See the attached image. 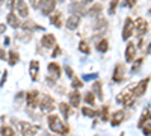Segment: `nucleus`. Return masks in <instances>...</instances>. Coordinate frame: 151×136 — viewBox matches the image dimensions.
I'll list each match as a JSON object with an SVG mask.
<instances>
[{"label":"nucleus","instance_id":"1","mask_svg":"<svg viewBox=\"0 0 151 136\" xmlns=\"http://www.w3.org/2000/svg\"><path fill=\"white\" fill-rule=\"evenodd\" d=\"M47 122H48V127H50V130H52V132H55L58 135H67L68 133V127L59 119L58 115L50 114L47 117Z\"/></svg>","mask_w":151,"mask_h":136},{"label":"nucleus","instance_id":"2","mask_svg":"<svg viewBox=\"0 0 151 136\" xmlns=\"http://www.w3.org/2000/svg\"><path fill=\"white\" fill-rule=\"evenodd\" d=\"M116 101L122 106H132L134 101V95H133V89L132 88H125L122 89L118 95H116Z\"/></svg>","mask_w":151,"mask_h":136},{"label":"nucleus","instance_id":"3","mask_svg":"<svg viewBox=\"0 0 151 136\" xmlns=\"http://www.w3.org/2000/svg\"><path fill=\"white\" fill-rule=\"evenodd\" d=\"M8 3H9L11 8H14V9L18 11V15H21V17H27L29 15V8H27L26 3H24V0H9Z\"/></svg>","mask_w":151,"mask_h":136},{"label":"nucleus","instance_id":"4","mask_svg":"<svg viewBox=\"0 0 151 136\" xmlns=\"http://www.w3.org/2000/svg\"><path fill=\"white\" fill-rule=\"evenodd\" d=\"M40 107L42 112H52V110L55 109V100L50 95H42L41 97V101H40Z\"/></svg>","mask_w":151,"mask_h":136},{"label":"nucleus","instance_id":"5","mask_svg":"<svg viewBox=\"0 0 151 136\" xmlns=\"http://www.w3.org/2000/svg\"><path fill=\"white\" fill-rule=\"evenodd\" d=\"M40 8H41L42 15H52L56 8V0H41Z\"/></svg>","mask_w":151,"mask_h":136},{"label":"nucleus","instance_id":"6","mask_svg":"<svg viewBox=\"0 0 151 136\" xmlns=\"http://www.w3.org/2000/svg\"><path fill=\"white\" fill-rule=\"evenodd\" d=\"M133 30H134V23H133L132 18H127L125 23H124V29H122V40L127 41L133 35Z\"/></svg>","mask_w":151,"mask_h":136},{"label":"nucleus","instance_id":"7","mask_svg":"<svg viewBox=\"0 0 151 136\" xmlns=\"http://www.w3.org/2000/svg\"><path fill=\"white\" fill-rule=\"evenodd\" d=\"M20 127H21L20 130H21V135H23V136H35L36 132H38V127L32 126L30 122L21 121V122H20Z\"/></svg>","mask_w":151,"mask_h":136},{"label":"nucleus","instance_id":"8","mask_svg":"<svg viewBox=\"0 0 151 136\" xmlns=\"http://www.w3.org/2000/svg\"><path fill=\"white\" fill-rule=\"evenodd\" d=\"M148 82H150V77H145V79H142L139 83H137V86L133 89V95H134V98H136V97H141V95L145 94L147 86H148Z\"/></svg>","mask_w":151,"mask_h":136},{"label":"nucleus","instance_id":"9","mask_svg":"<svg viewBox=\"0 0 151 136\" xmlns=\"http://www.w3.org/2000/svg\"><path fill=\"white\" fill-rule=\"evenodd\" d=\"M124 73H125V68H124V64H116L115 65V70H113V76H112V80L113 82H122L124 80Z\"/></svg>","mask_w":151,"mask_h":136},{"label":"nucleus","instance_id":"10","mask_svg":"<svg viewBox=\"0 0 151 136\" xmlns=\"http://www.w3.org/2000/svg\"><path fill=\"white\" fill-rule=\"evenodd\" d=\"M147 32H148V23L144 18H137L136 20V35L144 36Z\"/></svg>","mask_w":151,"mask_h":136},{"label":"nucleus","instance_id":"11","mask_svg":"<svg viewBox=\"0 0 151 136\" xmlns=\"http://www.w3.org/2000/svg\"><path fill=\"white\" fill-rule=\"evenodd\" d=\"M38 97H40V92H38L36 89L27 92V95H26V101H27V106H29V107H35V106L38 104Z\"/></svg>","mask_w":151,"mask_h":136},{"label":"nucleus","instance_id":"12","mask_svg":"<svg viewBox=\"0 0 151 136\" xmlns=\"http://www.w3.org/2000/svg\"><path fill=\"white\" fill-rule=\"evenodd\" d=\"M134 56H136V45H134V42H129L127 47H125V60L132 62Z\"/></svg>","mask_w":151,"mask_h":136},{"label":"nucleus","instance_id":"13","mask_svg":"<svg viewBox=\"0 0 151 136\" xmlns=\"http://www.w3.org/2000/svg\"><path fill=\"white\" fill-rule=\"evenodd\" d=\"M70 104L71 106H74V107H79V104H80V100H82V97H80V92L77 91V89H74L73 92H70Z\"/></svg>","mask_w":151,"mask_h":136},{"label":"nucleus","instance_id":"14","mask_svg":"<svg viewBox=\"0 0 151 136\" xmlns=\"http://www.w3.org/2000/svg\"><path fill=\"white\" fill-rule=\"evenodd\" d=\"M41 44L44 47H55L56 45V38H55V35L52 33H47L42 36V40H41Z\"/></svg>","mask_w":151,"mask_h":136},{"label":"nucleus","instance_id":"15","mask_svg":"<svg viewBox=\"0 0 151 136\" xmlns=\"http://www.w3.org/2000/svg\"><path fill=\"white\" fill-rule=\"evenodd\" d=\"M79 23H80V17L77 15H71L70 18H67V27L74 30V29H77L79 27Z\"/></svg>","mask_w":151,"mask_h":136},{"label":"nucleus","instance_id":"16","mask_svg":"<svg viewBox=\"0 0 151 136\" xmlns=\"http://www.w3.org/2000/svg\"><path fill=\"white\" fill-rule=\"evenodd\" d=\"M83 6H85L83 3H73L70 9H71V12H74L77 17H80V15H85V14H86V11H85Z\"/></svg>","mask_w":151,"mask_h":136},{"label":"nucleus","instance_id":"17","mask_svg":"<svg viewBox=\"0 0 151 136\" xmlns=\"http://www.w3.org/2000/svg\"><path fill=\"white\" fill-rule=\"evenodd\" d=\"M50 24H53L55 27H62V15L60 12H55L50 15Z\"/></svg>","mask_w":151,"mask_h":136},{"label":"nucleus","instance_id":"18","mask_svg":"<svg viewBox=\"0 0 151 136\" xmlns=\"http://www.w3.org/2000/svg\"><path fill=\"white\" fill-rule=\"evenodd\" d=\"M122 121H124V110H118V112H115V115H113L110 124H112L113 127H116V126L121 124Z\"/></svg>","mask_w":151,"mask_h":136},{"label":"nucleus","instance_id":"19","mask_svg":"<svg viewBox=\"0 0 151 136\" xmlns=\"http://www.w3.org/2000/svg\"><path fill=\"white\" fill-rule=\"evenodd\" d=\"M48 73L52 74V76H55V79H59L60 77V67L56 62L48 64Z\"/></svg>","mask_w":151,"mask_h":136},{"label":"nucleus","instance_id":"20","mask_svg":"<svg viewBox=\"0 0 151 136\" xmlns=\"http://www.w3.org/2000/svg\"><path fill=\"white\" fill-rule=\"evenodd\" d=\"M6 20H8V24H9L11 27H18L20 26V20H18V17L14 14V12H9Z\"/></svg>","mask_w":151,"mask_h":136},{"label":"nucleus","instance_id":"21","mask_svg":"<svg viewBox=\"0 0 151 136\" xmlns=\"http://www.w3.org/2000/svg\"><path fill=\"white\" fill-rule=\"evenodd\" d=\"M92 92H94V95H97L100 98V100H103V89H101V82H100V80H95L94 82Z\"/></svg>","mask_w":151,"mask_h":136},{"label":"nucleus","instance_id":"22","mask_svg":"<svg viewBox=\"0 0 151 136\" xmlns=\"http://www.w3.org/2000/svg\"><path fill=\"white\" fill-rule=\"evenodd\" d=\"M29 67H30V77H32V80H36L38 70H40V62H38V60H32Z\"/></svg>","mask_w":151,"mask_h":136},{"label":"nucleus","instance_id":"23","mask_svg":"<svg viewBox=\"0 0 151 136\" xmlns=\"http://www.w3.org/2000/svg\"><path fill=\"white\" fill-rule=\"evenodd\" d=\"M8 62H9V65H15L18 60H20V56H18V53L17 52H14V50H11L9 53H8Z\"/></svg>","mask_w":151,"mask_h":136},{"label":"nucleus","instance_id":"24","mask_svg":"<svg viewBox=\"0 0 151 136\" xmlns=\"http://www.w3.org/2000/svg\"><path fill=\"white\" fill-rule=\"evenodd\" d=\"M151 119V112H150V109H144V112H142V117H141V119H139V127H142L147 121H150Z\"/></svg>","mask_w":151,"mask_h":136},{"label":"nucleus","instance_id":"25","mask_svg":"<svg viewBox=\"0 0 151 136\" xmlns=\"http://www.w3.org/2000/svg\"><path fill=\"white\" fill-rule=\"evenodd\" d=\"M101 11H103V6H101V5H94L89 11H88V14H89L91 17H98Z\"/></svg>","mask_w":151,"mask_h":136},{"label":"nucleus","instance_id":"26","mask_svg":"<svg viewBox=\"0 0 151 136\" xmlns=\"http://www.w3.org/2000/svg\"><path fill=\"white\" fill-rule=\"evenodd\" d=\"M107 48H109V42H107V40L98 41V44H97V50H98L100 53H106V52H107Z\"/></svg>","mask_w":151,"mask_h":136},{"label":"nucleus","instance_id":"27","mask_svg":"<svg viewBox=\"0 0 151 136\" xmlns=\"http://www.w3.org/2000/svg\"><path fill=\"white\" fill-rule=\"evenodd\" d=\"M79 52H82V53H85V55H89V53H91L89 44H88L86 41H80V42H79Z\"/></svg>","mask_w":151,"mask_h":136},{"label":"nucleus","instance_id":"28","mask_svg":"<svg viewBox=\"0 0 151 136\" xmlns=\"http://www.w3.org/2000/svg\"><path fill=\"white\" fill-rule=\"evenodd\" d=\"M0 133H2V136H15L14 129L9 127V126H3L2 129H0Z\"/></svg>","mask_w":151,"mask_h":136},{"label":"nucleus","instance_id":"29","mask_svg":"<svg viewBox=\"0 0 151 136\" xmlns=\"http://www.w3.org/2000/svg\"><path fill=\"white\" fill-rule=\"evenodd\" d=\"M59 109H60V114L64 115V118H68V115H70V106L67 103H59Z\"/></svg>","mask_w":151,"mask_h":136},{"label":"nucleus","instance_id":"30","mask_svg":"<svg viewBox=\"0 0 151 136\" xmlns=\"http://www.w3.org/2000/svg\"><path fill=\"white\" fill-rule=\"evenodd\" d=\"M85 101H86V104H94V101H95V95H94V92L92 91H89V92H86V95H85Z\"/></svg>","mask_w":151,"mask_h":136},{"label":"nucleus","instance_id":"31","mask_svg":"<svg viewBox=\"0 0 151 136\" xmlns=\"http://www.w3.org/2000/svg\"><path fill=\"white\" fill-rule=\"evenodd\" d=\"M82 114L85 117H91V118L97 115V112H95V110H92L91 107H82Z\"/></svg>","mask_w":151,"mask_h":136},{"label":"nucleus","instance_id":"32","mask_svg":"<svg viewBox=\"0 0 151 136\" xmlns=\"http://www.w3.org/2000/svg\"><path fill=\"white\" fill-rule=\"evenodd\" d=\"M71 86H73L74 89H79V88H82V86H83V82H82V80H79L77 77H73Z\"/></svg>","mask_w":151,"mask_h":136},{"label":"nucleus","instance_id":"33","mask_svg":"<svg viewBox=\"0 0 151 136\" xmlns=\"http://www.w3.org/2000/svg\"><path fill=\"white\" fill-rule=\"evenodd\" d=\"M145 136H151V122H145V124L141 127Z\"/></svg>","mask_w":151,"mask_h":136},{"label":"nucleus","instance_id":"34","mask_svg":"<svg viewBox=\"0 0 151 136\" xmlns=\"http://www.w3.org/2000/svg\"><path fill=\"white\" fill-rule=\"evenodd\" d=\"M118 2H119V0H112V2H110V8H109V14H110V15L115 14L116 6H118Z\"/></svg>","mask_w":151,"mask_h":136},{"label":"nucleus","instance_id":"35","mask_svg":"<svg viewBox=\"0 0 151 136\" xmlns=\"http://www.w3.org/2000/svg\"><path fill=\"white\" fill-rule=\"evenodd\" d=\"M23 29H26V30H27V29H41V27H40V26H36V24H33L32 21H26V23L23 24Z\"/></svg>","mask_w":151,"mask_h":136},{"label":"nucleus","instance_id":"36","mask_svg":"<svg viewBox=\"0 0 151 136\" xmlns=\"http://www.w3.org/2000/svg\"><path fill=\"white\" fill-rule=\"evenodd\" d=\"M142 58H139L137 60H134V64H133V67H132V73H136L137 70H139V67H141V64H142Z\"/></svg>","mask_w":151,"mask_h":136},{"label":"nucleus","instance_id":"37","mask_svg":"<svg viewBox=\"0 0 151 136\" xmlns=\"http://www.w3.org/2000/svg\"><path fill=\"white\" fill-rule=\"evenodd\" d=\"M106 26H107V21H106V20H98L95 29H97V30H100V29H104Z\"/></svg>","mask_w":151,"mask_h":136},{"label":"nucleus","instance_id":"38","mask_svg":"<svg viewBox=\"0 0 151 136\" xmlns=\"http://www.w3.org/2000/svg\"><path fill=\"white\" fill-rule=\"evenodd\" d=\"M100 118H101L103 121H106V119H107V107H106V106L101 109V112H100Z\"/></svg>","mask_w":151,"mask_h":136},{"label":"nucleus","instance_id":"39","mask_svg":"<svg viewBox=\"0 0 151 136\" xmlns=\"http://www.w3.org/2000/svg\"><path fill=\"white\" fill-rule=\"evenodd\" d=\"M98 74H85L83 76V80H89V79H97Z\"/></svg>","mask_w":151,"mask_h":136},{"label":"nucleus","instance_id":"40","mask_svg":"<svg viewBox=\"0 0 151 136\" xmlns=\"http://www.w3.org/2000/svg\"><path fill=\"white\" fill-rule=\"evenodd\" d=\"M30 5H32L33 8H40V5H41V0H30Z\"/></svg>","mask_w":151,"mask_h":136},{"label":"nucleus","instance_id":"41","mask_svg":"<svg viewBox=\"0 0 151 136\" xmlns=\"http://www.w3.org/2000/svg\"><path fill=\"white\" fill-rule=\"evenodd\" d=\"M60 53V48H59V45H55V50H53V58H58V55Z\"/></svg>","mask_w":151,"mask_h":136},{"label":"nucleus","instance_id":"42","mask_svg":"<svg viewBox=\"0 0 151 136\" xmlns=\"http://www.w3.org/2000/svg\"><path fill=\"white\" fill-rule=\"evenodd\" d=\"M134 3H136V0H125V6H129V8L134 6Z\"/></svg>","mask_w":151,"mask_h":136},{"label":"nucleus","instance_id":"43","mask_svg":"<svg viewBox=\"0 0 151 136\" xmlns=\"http://www.w3.org/2000/svg\"><path fill=\"white\" fill-rule=\"evenodd\" d=\"M65 73H67V76H68V77L73 79V70H71L70 67H65Z\"/></svg>","mask_w":151,"mask_h":136},{"label":"nucleus","instance_id":"44","mask_svg":"<svg viewBox=\"0 0 151 136\" xmlns=\"http://www.w3.org/2000/svg\"><path fill=\"white\" fill-rule=\"evenodd\" d=\"M6 77H8V73L5 71V73H3V79H2V82H0V85H2V86L5 85V82H6Z\"/></svg>","mask_w":151,"mask_h":136},{"label":"nucleus","instance_id":"45","mask_svg":"<svg viewBox=\"0 0 151 136\" xmlns=\"http://www.w3.org/2000/svg\"><path fill=\"white\" fill-rule=\"evenodd\" d=\"M5 29H6V24H0V35L5 32Z\"/></svg>","mask_w":151,"mask_h":136},{"label":"nucleus","instance_id":"46","mask_svg":"<svg viewBox=\"0 0 151 136\" xmlns=\"http://www.w3.org/2000/svg\"><path fill=\"white\" fill-rule=\"evenodd\" d=\"M0 59H6V53L3 50H0Z\"/></svg>","mask_w":151,"mask_h":136},{"label":"nucleus","instance_id":"47","mask_svg":"<svg viewBox=\"0 0 151 136\" xmlns=\"http://www.w3.org/2000/svg\"><path fill=\"white\" fill-rule=\"evenodd\" d=\"M91 2H94V0H82L83 5H88V3H91Z\"/></svg>","mask_w":151,"mask_h":136},{"label":"nucleus","instance_id":"48","mask_svg":"<svg viewBox=\"0 0 151 136\" xmlns=\"http://www.w3.org/2000/svg\"><path fill=\"white\" fill-rule=\"evenodd\" d=\"M151 52V44H150V47H148V53Z\"/></svg>","mask_w":151,"mask_h":136},{"label":"nucleus","instance_id":"49","mask_svg":"<svg viewBox=\"0 0 151 136\" xmlns=\"http://www.w3.org/2000/svg\"><path fill=\"white\" fill-rule=\"evenodd\" d=\"M59 2H64V0H59Z\"/></svg>","mask_w":151,"mask_h":136}]
</instances>
